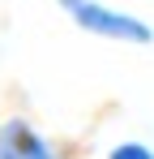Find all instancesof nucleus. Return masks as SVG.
I'll return each mask as SVG.
<instances>
[{"label":"nucleus","mask_w":154,"mask_h":159,"mask_svg":"<svg viewBox=\"0 0 154 159\" xmlns=\"http://www.w3.org/2000/svg\"><path fill=\"white\" fill-rule=\"evenodd\" d=\"M0 159H64V155L30 116L13 112L0 120Z\"/></svg>","instance_id":"2"},{"label":"nucleus","mask_w":154,"mask_h":159,"mask_svg":"<svg viewBox=\"0 0 154 159\" xmlns=\"http://www.w3.org/2000/svg\"><path fill=\"white\" fill-rule=\"evenodd\" d=\"M107 159H154V151L146 142H137V138H124V142H116L107 151Z\"/></svg>","instance_id":"3"},{"label":"nucleus","mask_w":154,"mask_h":159,"mask_svg":"<svg viewBox=\"0 0 154 159\" xmlns=\"http://www.w3.org/2000/svg\"><path fill=\"white\" fill-rule=\"evenodd\" d=\"M56 9L73 22L81 34L90 39H107V43H124V48H150L154 43V26L146 17L103 4V0H56Z\"/></svg>","instance_id":"1"}]
</instances>
